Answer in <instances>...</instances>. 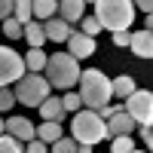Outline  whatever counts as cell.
<instances>
[{
  "instance_id": "obj_1",
  "label": "cell",
  "mask_w": 153,
  "mask_h": 153,
  "mask_svg": "<svg viewBox=\"0 0 153 153\" xmlns=\"http://www.w3.org/2000/svg\"><path fill=\"white\" fill-rule=\"evenodd\" d=\"M46 83L52 89H74L76 80H80V65H76V58L71 52H52L46 55Z\"/></svg>"
},
{
  "instance_id": "obj_2",
  "label": "cell",
  "mask_w": 153,
  "mask_h": 153,
  "mask_svg": "<svg viewBox=\"0 0 153 153\" xmlns=\"http://www.w3.org/2000/svg\"><path fill=\"white\" fill-rule=\"evenodd\" d=\"M80 101H83V107H89V110H98V107H104V104H110V80L101 71H80Z\"/></svg>"
},
{
  "instance_id": "obj_3",
  "label": "cell",
  "mask_w": 153,
  "mask_h": 153,
  "mask_svg": "<svg viewBox=\"0 0 153 153\" xmlns=\"http://www.w3.org/2000/svg\"><path fill=\"white\" fill-rule=\"evenodd\" d=\"M95 19L101 28L107 31H126L135 19V6L132 0H95Z\"/></svg>"
},
{
  "instance_id": "obj_4",
  "label": "cell",
  "mask_w": 153,
  "mask_h": 153,
  "mask_svg": "<svg viewBox=\"0 0 153 153\" xmlns=\"http://www.w3.org/2000/svg\"><path fill=\"white\" fill-rule=\"evenodd\" d=\"M71 138L76 144H98V141H104V120L98 117L95 110H76L74 113V120H71Z\"/></svg>"
},
{
  "instance_id": "obj_5",
  "label": "cell",
  "mask_w": 153,
  "mask_h": 153,
  "mask_svg": "<svg viewBox=\"0 0 153 153\" xmlns=\"http://www.w3.org/2000/svg\"><path fill=\"white\" fill-rule=\"evenodd\" d=\"M49 92H52V86H49L46 76H40V74H25L22 80H16V86H12L16 101H22L25 107H40L49 98Z\"/></svg>"
},
{
  "instance_id": "obj_6",
  "label": "cell",
  "mask_w": 153,
  "mask_h": 153,
  "mask_svg": "<svg viewBox=\"0 0 153 153\" xmlns=\"http://www.w3.org/2000/svg\"><path fill=\"white\" fill-rule=\"evenodd\" d=\"M123 107L138 126H150L153 123V95L147 89H135L129 98H123Z\"/></svg>"
},
{
  "instance_id": "obj_7",
  "label": "cell",
  "mask_w": 153,
  "mask_h": 153,
  "mask_svg": "<svg viewBox=\"0 0 153 153\" xmlns=\"http://www.w3.org/2000/svg\"><path fill=\"white\" fill-rule=\"evenodd\" d=\"M28 74L25 71V61L19 52H12L9 46H0V86H12L16 80Z\"/></svg>"
},
{
  "instance_id": "obj_8",
  "label": "cell",
  "mask_w": 153,
  "mask_h": 153,
  "mask_svg": "<svg viewBox=\"0 0 153 153\" xmlns=\"http://www.w3.org/2000/svg\"><path fill=\"white\" fill-rule=\"evenodd\" d=\"M3 126H6V135L19 138L22 144H28V141L37 138V126H31V120H25V117H9Z\"/></svg>"
},
{
  "instance_id": "obj_9",
  "label": "cell",
  "mask_w": 153,
  "mask_h": 153,
  "mask_svg": "<svg viewBox=\"0 0 153 153\" xmlns=\"http://www.w3.org/2000/svg\"><path fill=\"white\" fill-rule=\"evenodd\" d=\"M135 120L129 117L126 110H120V113H113L110 120H104V135L107 138H117V135H132V129H135Z\"/></svg>"
},
{
  "instance_id": "obj_10",
  "label": "cell",
  "mask_w": 153,
  "mask_h": 153,
  "mask_svg": "<svg viewBox=\"0 0 153 153\" xmlns=\"http://www.w3.org/2000/svg\"><path fill=\"white\" fill-rule=\"evenodd\" d=\"M65 43H71V55L80 61V58H89V55H95V37H86L80 31H71V37Z\"/></svg>"
},
{
  "instance_id": "obj_11",
  "label": "cell",
  "mask_w": 153,
  "mask_h": 153,
  "mask_svg": "<svg viewBox=\"0 0 153 153\" xmlns=\"http://www.w3.org/2000/svg\"><path fill=\"white\" fill-rule=\"evenodd\" d=\"M129 49H132L138 58H150V55H153V34H150V28L135 31L132 40H129Z\"/></svg>"
},
{
  "instance_id": "obj_12",
  "label": "cell",
  "mask_w": 153,
  "mask_h": 153,
  "mask_svg": "<svg viewBox=\"0 0 153 153\" xmlns=\"http://www.w3.org/2000/svg\"><path fill=\"white\" fill-rule=\"evenodd\" d=\"M43 31H46V40H52V43H65L68 37H71V25H68L65 19L52 16V19L43 22Z\"/></svg>"
},
{
  "instance_id": "obj_13",
  "label": "cell",
  "mask_w": 153,
  "mask_h": 153,
  "mask_svg": "<svg viewBox=\"0 0 153 153\" xmlns=\"http://www.w3.org/2000/svg\"><path fill=\"white\" fill-rule=\"evenodd\" d=\"M55 16L65 19L68 25H74V22H80L86 16V3H83V0H58V12H55Z\"/></svg>"
},
{
  "instance_id": "obj_14",
  "label": "cell",
  "mask_w": 153,
  "mask_h": 153,
  "mask_svg": "<svg viewBox=\"0 0 153 153\" xmlns=\"http://www.w3.org/2000/svg\"><path fill=\"white\" fill-rule=\"evenodd\" d=\"M40 117H43V120H52V123H65L68 113H65V107H61V98H52V95H49L43 104H40Z\"/></svg>"
},
{
  "instance_id": "obj_15",
  "label": "cell",
  "mask_w": 153,
  "mask_h": 153,
  "mask_svg": "<svg viewBox=\"0 0 153 153\" xmlns=\"http://www.w3.org/2000/svg\"><path fill=\"white\" fill-rule=\"evenodd\" d=\"M25 40L31 43V49H40L46 43V31H43V22H25Z\"/></svg>"
},
{
  "instance_id": "obj_16",
  "label": "cell",
  "mask_w": 153,
  "mask_h": 153,
  "mask_svg": "<svg viewBox=\"0 0 153 153\" xmlns=\"http://www.w3.org/2000/svg\"><path fill=\"white\" fill-rule=\"evenodd\" d=\"M58 138H61V123L43 120V126H37V141H43V144H55Z\"/></svg>"
},
{
  "instance_id": "obj_17",
  "label": "cell",
  "mask_w": 153,
  "mask_h": 153,
  "mask_svg": "<svg viewBox=\"0 0 153 153\" xmlns=\"http://www.w3.org/2000/svg\"><path fill=\"white\" fill-rule=\"evenodd\" d=\"M12 19L19 25L34 19V0H12Z\"/></svg>"
},
{
  "instance_id": "obj_18",
  "label": "cell",
  "mask_w": 153,
  "mask_h": 153,
  "mask_svg": "<svg viewBox=\"0 0 153 153\" xmlns=\"http://www.w3.org/2000/svg\"><path fill=\"white\" fill-rule=\"evenodd\" d=\"M22 61H25V71H28V74H40L46 68V52H43V49H31Z\"/></svg>"
},
{
  "instance_id": "obj_19",
  "label": "cell",
  "mask_w": 153,
  "mask_h": 153,
  "mask_svg": "<svg viewBox=\"0 0 153 153\" xmlns=\"http://www.w3.org/2000/svg\"><path fill=\"white\" fill-rule=\"evenodd\" d=\"M132 92H135V80H132V76H117V80L110 83V95H117L120 101L129 98Z\"/></svg>"
},
{
  "instance_id": "obj_20",
  "label": "cell",
  "mask_w": 153,
  "mask_h": 153,
  "mask_svg": "<svg viewBox=\"0 0 153 153\" xmlns=\"http://www.w3.org/2000/svg\"><path fill=\"white\" fill-rule=\"evenodd\" d=\"M55 12H58V0H34V16L40 19V22L52 19Z\"/></svg>"
},
{
  "instance_id": "obj_21",
  "label": "cell",
  "mask_w": 153,
  "mask_h": 153,
  "mask_svg": "<svg viewBox=\"0 0 153 153\" xmlns=\"http://www.w3.org/2000/svg\"><path fill=\"white\" fill-rule=\"evenodd\" d=\"M0 153H25V144L19 141V138H12V135H0Z\"/></svg>"
},
{
  "instance_id": "obj_22",
  "label": "cell",
  "mask_w": 153,
  "mask_h": 153,
  "mask_svg": "<svg viewBox=\"0 0 153 153\" xmlns=\"http://www.w3.org/2000/svg\"><path fill=\"white\" fill-rule=\"evenodd\" d=\"M0 31H3V34L9 37V40H19V37L25 34V28H22V25H19L16 19H12V16H9V19H3V22H0Z\"/></svg>"
},
{
  "instance_id": "obj_23",
  "label": "cell",
  "mask_w": 153,
  "mask_h": 153,
  "mask_svg": "<svg viewBox=\"0 0 153 153\" xmlns=\"http://www.w3.org/2000/svg\"><path fill=\"white\" fill-rule=\"evenodd\" d=\"M135 144H132V138L129 135H117V138H110V153H132Z\"/></svg>"
},
{
  "instance_id": "obj_24",
  "label": "cell",
  "mask_w": 153,
  "mask_h": 153,
  "mask_svg": "<svg viewBox=\"0 0 153 153\" xmlns=\"http://www.w3.org/2000/svg\"><path fill=\"white\" fill-rule=\"evenodd\" d=\"M61 107H65V113H76V110H83V101H80V95L74 89H68L65 98H61Z\"/></svg>"
},
{
  "instance_id": "obj_25",
  "label": "cell",
  "mask_w": 153,
  "mask_h": 153,
  "mask_svg": "<svg viewBox=\"0 0 153 153\" xmlns=\"http://www.w3.org/2000/svg\"><path fill=\"white\" fill-rule=\"evenodd\" d=\"M98 31H101V25H98L95 16H83V19H80V34H86V37H98Z\"/></svg>"
},
{
  "instance_id": "obj_26",
  "label": "cell",
  "mask_w": 153,
  "mask_h": 153,
  "mask_svg": "<svg viewBox=\"0 0 153 153\" xmlns=\"http://www.w3.org/2000/svg\"><path fill=\"white\" fill-rule=\"evenodd\" d=\"M52 153H76V141H74V138H65V135H61L58 141L52 144Z\"/></svg>"
},
{
  "instance_id": "obj_27",
  "label": "cell",
  "mask_w": 153,
  "mask_h": 153,
  "mask_svg": "<svg viewBox=\"0 0 153 153\" xmlns=\"http://www.w3.org/2000/svg\"><path fill=\"white\" fill-rule=\"evenodd\" d=\"M12 104H16V95H12L9 86H0V113H6Z\"/></svg>"
},
{
  "instance_id": "obj_28",
  "label": "cell",
  "mask_w": 153,
  "mask_h": 153,
  "mask_svg": "<svg viewBox=\"0 0 153 153\" xmlns=\"http://www.w3.org/2000/svg\"><path fill=\"white\" fill-rule=\"evenodd\" d=\"M129 40H132V34H129V31H117V34H113V46H120V49H123V46H129Z\"/></svg>"
},
{
  "instance_id": "obj_29",
  "label": "cell",
  "mask_w": 153,
  "mask_h": 153,
  "mask_svg": "<svg viewBox=\"0 0 153 153\" xmlns=\"http://www.w3.org/2000/svg\"><path fill=\"white\" fill-rule=\"evenodd\" d=\"M25 153H46V144L34 138V141H28V144H25Z\"/></svg>"
},
{
  "instance_id": "obj_30",
  "label": "cell",
  "mask_w": 153,
  "mask_h": 153,
  "mask_svg": "<svg viewBox=\"0 0 153 153\" xmlns=\"http://www.w3.org/2000/svg\"><path fill=\"white\" fill-rule=\"evenodd\" d=\"M12 16V0H0V22Z\"/></svg>"
},
{
  "instance_id": "obj_31",
  "label": "cell",
  "mask_w": 153,
  "mask_h": 153,
  "mask_svg": "<svg viewBox=\"0 0 153 153\" xmlns=\"http://www.w3.org/2000/svg\"><path fill=\"white\" fill-rule=\"evenodd\" d=\"M132 6H138V9H144L147 16L153 12V0H132Z\"/></svg>"
},
{
  "instance_id": "obj_32",
  "label": "cell",
  "mask_w": 153,
  "mask_h": 153,
  "mask_svg": "<svg viewBox=\"0 0 153 153\" xmlns=\"http://www.w3.org/2000/svg\"><path fill=\"white\" fill-rule=\"evenodd\" d=\"M141 135H144V144L150 147V144H153V132H150V126H141Z\"/></svg>"
},
{
  "instance_id": "obj_33",
  "label": "cell",
  "mask_w": 153,
  "mask_h": 153,
  "mask_svg": "<svg viewBox=\"0 0 153 153\" xmlns=\"http://www.w3.org/2000/svg\"><path fill=\"white\" fill-rule=\"evenodd\" d=\"M76 153H92V144H76Z\"/></svg>"
},
{
  "instance_id": "obj_34",
  "label": "cell",
  "mask_w": 153,
  "mask_h": 153,
  "mask_svg": "<svg viewBox=\"0 0 153 153\" xmlns=\"http://www.w3.org/2000/svg\"><path fill=\"white\" fill-rule=\"evenodd\" d=\"M3 132H6V126H3V120H0V135H3Z\"/></svg>"
},
{
  "instance_id": "obj_35",
  "label": "cell",
  "mask_w": 153,
  "mask_h": 153,
  "mask_svg": "<svg viewBox=\"0 0 153 153\" xmlns=\"http://www.w3.org/2000/svg\"><path fill=\"white\" fill-rule=\"evenodd\" d=\"M83 3H95V0H83Z\"/></svg>"
},
{
  "instance_id": "obj_36",
  "label": "cell",
  "mask_w": 153,
  "mask_h": 153,
  "mask_svg": "<svg viewBox=\"0 0 153 153\" xmlns=\"http://www.w3.org/2000/svg\"><path fill=\"white\" fill-rule=\"evenodd\" d=\"M132 153H141V150H132Z\"/></svg>"
}]
</instances>
